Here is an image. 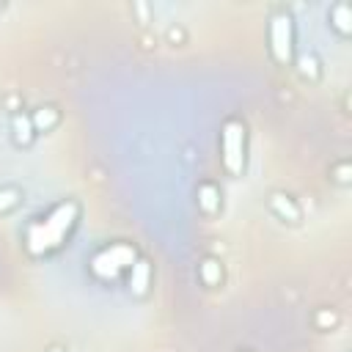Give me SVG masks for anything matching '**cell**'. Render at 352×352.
<instances>
[{"label": "cell", "mask_w": 352, "mask_h": 352, "mask_svg": "<svg viewBox=\"0 0 352 352\" xmlns=\"http://www.w3.org/2000/svg\"><path fill=\"white\" fill-rule=\"evenodd\" d=\"M138 261V250L126 242H113L102 250H96L88 261V270L99 278V280H116L124 270H129Z\"/></svg>", "instance_id": "obj_2"}, {"label": "cell", "mask_w": 352, "mask_h": 352, "mask_svg": "<svg viewBox=\"0 0 352 352\" xmlns=\"http://www.w3.org/2000/svg\"><path fill=\"white\" fill-rule=\"evenodd\" d=\"M327 19H330V28H336L341 36H349V33H352V6H349L346 0L333 3Z\"/></svg>", "instance_id": "obj_6"}, {"label": "cell", "mask_w": 352, "mask_h": 352, "mask_svg": "<svg viewBox=\"0 0 352 352\" xmlns=\"http://www.w3.org/2000/svg\"><path fill=\"white\" fill-rule=\"evenodd\" d=\"M336 182H341V184L349 182V165H346V162H341V165L336 168Z\"/></svg>", "instance_id": "obj_15"}, {"label": "cell", "mask_w": 352, "mask_h": 352, "mask_svg": "<svg viewBox=\"0 0 352 352\" xmlns=\"http://www.w3.org/2000/svg\"><path fill=\"white\" fill-rule=\"evenodd\" d=\"M270 209L286 223H300V206L294 204V198H289L283 192H272L270 195Z\"/></svg>", "instance_id": "obj_7"}, {"label": "cell", "mask_w": 352, "mask_h": 352, "mask_svg": "<svg viewBox=\"0 0 352 352\" xmlns=\"http://www.w3.org/2000/svg\"><path fill=\"white\" fill-rule=\"evenodd\" d=\"M129 292L132 294H138V297H143L146 292H148V286H151V264L146 261V258H138L132 267H129Z\"/></svg>", "instance_id": "obj_5"}, {"label": "cell", "mask_w": 352, "mask_h": 352, "mask_svg": "<svg viewBox=\"0 0 352 352\" xmlns=\"http://www.w3.org/2000/svg\"><path fill=\"white\" fill-rule=\"evenodd\" d=\"M11 132H14V140H16L19 146H28V143L33 140V135H36L30 116H25V113H16V116L11 118Z\"/></svg>", "instance_id": "obj_9"}, {"label": "cell", "mask_w": 352, "mask_h": 352, "mask_svg": "<svg viewBox=\"0 0 352 352\" xmlns=\"http://www.w3.org/2000/svg\"><path fill=\"white\" fill-rule=\"evenodd\" d=\"M336 324V314L333 311H319L316 314V327H330Z\"/></svg>", "instance_id": "obj_14"}, {"label": "cell", "mask_w": 352, "mask_h": 352, "mask_svg": "<svg viewBox=\"0 0 352 352\" xmlns=\"http://www.w3.org/2000/svg\"><path fill=\"white\" fill-rule=\"evenodd\" d=\"M198 206L206 214H214L220 209V190H217V184H212V182L198 184Z\"/></svg>", "instance_id": "obj_8"}, {"label": "cell", "mask_w": 352, "mask_h": 352, "mask_svg": "<svg viewBox=\"0 0 352 352\" xmlns=\"http://www.w3.org/2000/svg\"><path fill=\"white\" fill-rule=\"evenodd\" d=\"M30 121H33V129H36V132H50V129L58 124V110H55V107H38V110L30 116Z\"/></svg>", "instance_id": "obj_11"}, {"label": "cell", "mask_w": 352, "mask_h": 352, "mask_svg": "<svg viewBox=\"0 0 352 352\" xmlns=\"http://www.w3.org/2000/svg\"><path fill=\"white\" fill-rule=\"evenodd\" d=\"M77 220H80L77 201L66 198V201L55 204L47 214L36 217L28 226V231H25V250L30 256H50L52 250H58L69 239V234L74 231Z\"/></svg>", "instance_id": "obj_1"}, {"label": "cell", "mask_w": 352, "mask_h": 352, "mask_svg": "<svg viewBox=\"0 0 352 352\" xmlns=\"http://www.w3.org/2000/svg\"><path fill=\"white\" fill-rule=\"evenodd\" d=\"M297 69H300L302 77H308V80H319V60H316L311 52H305V55L297 58Z\"/></svg>", "instance_id": "obj_12"}, {"label": "cell", "mask_w": 352, "mask_h": 352, "mask_svg": "<svg viewBox=\"0 0 352 352\" xmlns=\"http://www.w3.org/2000/svg\"><path fill=\"white\" fill-rule=\"evenodd\" d=\"M198 278H201L204 286H217V283L223 280V267H220V261H217V258H204V261L198 264Z\"/></svg>", "instance_id": "obj_10"}, {"label": "cell", "mask_w": 352, "mask_h": 352, "mask_svg": "<svg viewBox=\"0 0 352 352\" xmlns=\"http://www.w3.org/2000/svg\"><path fill=\"white\" fill-rule=\"evenodd\" d=\"M220 160L231 176H239L245 170V124L236 118H228L220 129Z\"/></svg>", "instance_id": "obj_4"}, {"label": "cell", "mask_w": 352, "mask_h": 352, "mask_svg": "<svg viewBox=\"0 0 352 352\" xmlns=\"http://www.w3.org/2000/svg\"><path fill=\"white\" fill-rule=\"evenodd\" d=\"M50 352H60V349H50Z\"/></svg>", "instance_id": "obj_16"}, {"label": "cell", "mask_w": 352, "mask_h": 352, "mask_svg": "<svg viewBox=\"0 0 352 352\" xmlns=\"http://www.w3.org/2000/svg\"><path fill=\"white\" fill-rule=\"evenodd\" d=\"M19 198H22V192L16 187H0V214L14 209L19 204Z\"/></svg>", "instance_id": "obj_13"}, {"label": "cell", "mask_w": 352, "mask_h": 352, "mask_svg": "<svg viewBox=\"0 0 352 352\" xmlns=\"http://www.w3.org/2000/svg\"><path fill=\"white\" fill-rule=\"evenodd\" d=\"M267 41H270V55L275 63L289 66L294 60V16H292V11L278 8L270 16Z\"/></svg>", "instance_id": "obj_3"}]
</instances>
